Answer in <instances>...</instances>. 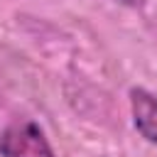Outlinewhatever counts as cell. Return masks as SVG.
Listing matches in <instances>:
<instances>
[{"label":"cell","mask_w":157,"mask_h":157,"mask_svg":"<svg viewBox=\"0 0 157 157\" xmlns=\"http://www.w3.org/2000/svg\"><path fill=\"white\" fill-rule=\"evenodd\" d=\"M0 155L2 157H54V150L44 137L42 128L32 120H25L0 132Z\"/></svg>","instance_id":"6da1fadb"},{"label":"cell","mask_w":157,"mask_h":157,"mask_svg":"<svg viewBox=\"0 0 157 157\" xmlns=\"http://www.w3.org/2000/svg\"><path fill=\"white\" fill-rule=\"evenodd\" d=\"M130 108H132V123L137 132L157 145V98L145 88H132Z\"/></svg>","instance_id":"7a4b0ae2"},{"label":"cell","mask_w":157,"mask_h":157,"mask_svg":"<svg viewBox=\"0 0 157 157\" xmlns=\"http://www.w3.org/2000/svg\"><path fill=\"white\" fill-rule=\"evenodd\" d=\"M123 2H128V5H142L145 0H123Z\"/></svg>","instance_id":"3957f363"}]
</instances>
